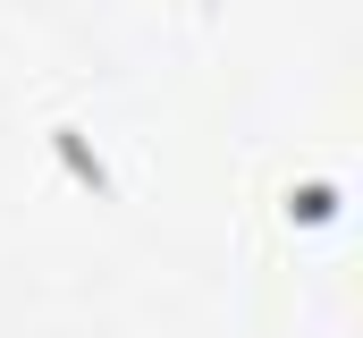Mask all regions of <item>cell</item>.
Returning a JSON list of instances; mask_svg holds the SVG:
<instances>
[{"label":"cell","mask_w":363,"mask_h":338,"mask_svg":"<svg viewBox=\"0 0 363 338\" xmlns=\"http://www.w3.org/2000/svg\"><path fill=\"white\" fill-rule=\"evenodd\" d=\"M60 153L77 161V178H85V186H110V178H101V161L85 153V136H77V127H60Z\"/></svg>","instance_id":"obj_1"},{"label":"cell","mask_w":363,"mask_h":338,"mask_svg":"<svg viewBox=\"0 0 363 338\" xmlns=\"http://www.w3.org/2000/svg\"><path fill=\"white\" fill-rule=\"evenodd\" d=\"M287 212H296V220H330V212H338V203H330V195H321V186H313V195H287Z\"/></svg>","instance_id":"obj_2"}]
</instances>
